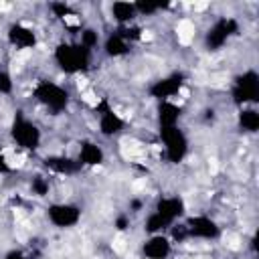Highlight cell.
Wrapping results in <instances>:
<instances>
[{
    "label": "cell",
    "mask_w": 259,
    "mask_h": 259,
    "mask_svg": "<svg viewBox=\"0 0 259 259\" xmlns=\"http://www.w3.org/2000/svg\"><path fill=\"white\" fill-rule=\"evenodd\" d=\"M4 259H24V253H22L20 249H10V251L4 255Z\"/></svg>",
    "instance_id": "26"
},
{
    "label": "cell",
    "mask_w": 259,
    "mask_h": 259,
    "mask_svg": "<svg viewBox=\"0 0 259 259\" xmlns=\"http://www.w3.org/2000/svg\"><path fill=\"white\" fill-rule=\"evenodd\" d=\"M8 42L16 49V51H26V49H32L36 45V34L32 28H28L26 24H12L8 28Z\"/></svg>",
    "instance_id": "13"
},
{
    "label": "cell",
    "mask_w": 259,
    "mask_h": 259,
    "mask_svg": "<svg viewBox=\"0 0 259 259\" xmlns=\"http://www.w3.org/2000/svg\"><path fill=\"white\" fill-rule=\"evenodd\" d=\"M130 227V217L127 214H119L117 219H115V229L117 231H125Z\"/></svg>",
    "instance_id": "25"
},
{
    "label": "cell",
    "mask_w": 259,
    "mask_h": 259,
    "mask_svg": "<svg viewBox=\"0 0 259 259\" xmlns=\"http://www.w3.org/2000/svg\"><path fill=\"white\" fill-rule=\"evenodd\" d=\"M34 97L38 99L40 105H45L53 115L61 113L67 109L69 105V91L55 83V81H40L36 87H34Z\"/></svg>",
    "instance_id": "2"
},
{
    "label": "cell",
    "mask_w": 259,
    "mask_h": 259,
    "mask_svg": "<svg viewBox=\"0 0 259 259\" xmlns=\"http://www.w3.org/2000/svg\"><path fill=\"white\" fill-rule=\"evenodd\" d=\"M164 229H170V225H168L156 210H152V212L146 217V221H144V231H146L148 235H158V233H164Z\"/></svg>",
    "instance_id": "20"
},
{
    "label": "cell",
    "mask_w": 259,
    "mask_h": 259,
    "mask_svg": "<svg viewBox=\"0 0 259 259\" xmlns=\"http://www.w3.org/2000/svg\"><path fill=\"white\" fill-rule=\"evenodd\" d=\"M103 160H105V152H103V148H101L97 142L87 140V142H83V144L79 146L77 162H79L81 166H89V168H93V166L103 164Z\"/></svg>",
    "instance_id": "14"
},
{
    "label": "cell",
    "mask_w": 259,
    "mask_h": 259,
    "mask_svg": "<svg viewBox=\"0 0 259 259\" xmlns=\"http://www.w3.org/2000/svg\"><path fill=\"white\" fill-rule=\"evenodd\" d=\"M47 219L57 229H71L79 225L81 208L73 202H53L47 208Z\"/></svg>",
    "instance_id": "6"
},
{
    "label": "cell",
    "mask_w": 259,
    "mask_h": 259,
    "mask_svg": "<svg viewBox=\"0 0 259 259\" xmlns=\"http://www.w3.org/2000/svg\"><path fill=\"white\" fill-rule=\"evenodd\" d=\"M103 51H105V55H109V57H121V55L130 53V40H127L125 32L117 30V32L109 34V36L105 38V42H103Z\"/></svg>",
    "instance_id": "17"
},
{
    "label": "cell",
    "mask_w": 259,
    "mask_h": 259,
    "mask_svg": "<svg viewBox=\"0 0 259 259\" xmlns=\"http://www.w3.org/2000/svg\"><path fill=\"white\" fill-rule=\"evenodd\" d=\"M8 172H12V164L6 158V154L0 150V174H8Z\"/></svg>",
    "instance_id": "24"
},
{
    "label": "cell",
    "mask_w": 259,
    "mask_h": 259,
    "mask_svg": "<svg viewBox=\"0 0 259 259\" xmlns=\"http://www.w3.org/2000/svg\"><path fill=\"white\" fill-rule=\"evenodd\" d=\"M239 125L243 132L255 134L259 130V113L255 107H241L239 109Z\"/></svg>",
    "instance_id": "19"
},
{
    "label": "cell",
    "mask_w": 259,
    "mask_h": 259,
    "mask_svg": "<svg viewBox=\"0 0 259 259\" xmlns=\"http://www.w3.org/2000/svg\"><path fill=\"white\" fill-rule=\"evenodd\" d=\"M55 63L69 75L83 73L91 63V53L83 49L79 42H61L55 49Z\"/></svg>",
    "instance_id": "1"
},
{
    "label": "cell",
    "mask_w": 259,
    "mask_h": 259,
    "mask_svg": "<svg viewBox=\"0 0 259 259\" xmlns=\"http://www.w3.org/2000/svg\"><path fill=\"white\" fill-rule=\"evenodd\" d=\"M30 192H32L34 196H38V198L47 196V194L51 192V180H49L47 176H42V174L32 176V180H30Z\"/></svg>",
    "instance_id": "21"
},
{
    "label": "cell",
    "mask_w": 259,
    "mask_h": 259,
    "mask_svg": "<svg viewBox=\"0 0 259 259\" xmlns=\"http://www.w3.org/2000/svg\"><path fill=\"white\" fill-rule=\"evenodd\" d=\"M45 164L49 170H53L55 174H63V176H71L83 168L77 162V158H69V156H49Z\"/></svg>",
    "instance_id": "15"
},
{
    "label": "cell",
    "mask_w": 259,
    "mask_h": 259,
    "mask_svg": "<svg viewBox=\"0 0 259 259\" xmlns=\"http://www.w3.org/2000/svg\"><path fill=\"white\" fill-rule=\"evenodd\" d=\"M237 30H239V24H237V20L235 18H219L210 28H208V32H206V38H204V42H206V49L208 51H219V49H223L225 45H227V40L233 36V34H237Z\"/></svg>",
    "instance_id": "8"
},
{
    "label": "cell",
    "mask_w": 259,
    "mask_h": 259,
    "mask_svg": "<svg viewBox=\"0 0 259 259\" xmlns=\"http://www.w3.org/2000/svg\"><path fill=\"white\" fill-rule=\"evenodd\" d=\"M79 45L91 53L99 45V32L95 28H83L81 34H79Z\"/></svg>",
    "instance_id": "22"
},
{
    "label": "cell",
    "mask_w": 259,
    "mask_h": 259,
    "mask_svg": "<svg viewBox=\"0 0 259 259\" xmlns=\"http://www.w3.org/2000/svg\"><path fill=\"white\" fill-rule=\"evenodd\" d=\"M10 136H12V142L16 144V148L26 150V152H34L42 142V134H40L38 125L32 123L30 119L22 117V115H18L14 119Z\"/></svg>",
    "instance_id": "4"
},
{
    "label": "cell",
    "mask_w": 259,
    "mask_h": 259,
    "mask_svg": "<svg viewBox=\"0 0 259 259\" xmlns=\"http://www.w3.org/2000/svg\"><path fill=\"white\" fill-rule=\"evenodd\" d=\"M111 16H113L119 24H127V22H132L138 14H136L134 2H113V4H111Z\"/></svg>",
    "instance_id": "18"
},
{
    "label": "cell",
    "mask_w": 259,
    "mask_h": 259,
    "mask_svg": "<svg viewBox=\"0 0 259 259\" xmlns=\"http://www.w3.org/2000/svg\"><path fill=\"white\" fill-rule=\"evenodd\" d=\"M180 115H182V111L176 105V101H160V105H158V123H160V130L162 127H174V125H178Z\"/></svg>",
    "instance_id": "16"
},
{
    "label": "cell",
    "mask_w": 259,
    "mask_h": 259,
    "mask_svg": "<svg viewBox=\"0 0 259 259\" xmlns=\"http://www.w3.org/2000/svg\"><path fill=\"white\" fill-rule=\"evenodd\" d=\"M160 140L164 144V154H166L168 162L180 164L186 158V154H188V138H186V134L182 132L180 125L162 127L160 130Z\"/></svg>",
    "instance_id": "3"
},
{
    "label": "cell",
    "mask_w": 259,
    "mask_h": 259,
    "mask_svg": "<svg viewBox=\"0 0 259 259\" xmlns=\"http://www.w3.org/2000/svg\"><path fill=\"white\" fill-rule=\"evenodd\" d=\"M123 125H125V121H123V117H121L115 109H111L109 105L99 107L97 127H99V134H101L103 138H113V136H117V134L123 130Z\"/></svg>",
    "instance_id": "11"
},
{
    "label": "cell",
    "mask_w": 259,
    "mask_h": 259,
    "mask_svg": "<svg viewBox=\"0 0 259 259\" xmlns=\"http://www.w3.org/2000/svg\"><path fill=\"white\" fill-rule=\"evenodd\" d=\"M188 237L190 239H198V241H214L221 237V227L214 219H210L208 214H194L188 217V221L184 223Z\"/></svg>",
    "instance_id": "7"
},
{
    "label": "cell",
    "mask_w": 259,
    "mask_h": 259,
    "mask_svg": "<svg viewBox=\"0 0 259 259\" xmlns=\"http://www.w3.org/2000/svg\"><path fill=\"white\" fill-rule=\"evenodd\" d=\"M170 253H172V241L164 233L150 235L142 243V255L146 259H168Z\"/></svg>",
    "instance_id": "10"
},
{
    "label": "cell",
    "mask_w": 259,
    "mask_h": 259,
    "mask_svg": "<svg viewBox=\"0 0 259 259\" xmlns=\"http://www.w3.org/2000/svg\"><path fill=\"white\" fill-rule=\"evenodd\" d=\"M168 225H174L186 210L184 206V200L180 196H162L158 202H156V208H154Z\"/></svg>",
    "instance_id": "12"
},
{
    "label": "cell",
    "mask_w": 259,
    "mask_h": 259,
    "mask_svg": "<svg viewBox=\"0 0 259 259\" xmlns=\"http://www.w3.org/2000/svg\"><path fill=\"white\" fill-rule=\"evenodd\" d=\"M182 85H184V77L180 73H172L168 77L154 81L150 87V95L158 101H174V97L180 93Z\"/></svg>",
    "instance_id": "9"
},
{
    "label": "cell",
    "mask_w": 259,
    "mask_h": 259,
    "mask_svg": "<svg viewBox=\"0 0 259 259\" xmlns=\"http://www.w3.org/2000/svg\"><path fill=\"white\" fill-rule=\"evenodd\" d=\"M14 91V81L8 71H0V95H10Z\"/></svg>",
    "instance_id": "23"
},
{
    "label": "cell",
    "mask_w": 259,
    "mask_h": 259,
    "mask_svg": "<svg viewBox=\"0 0 259 259\" xmlns=\"http://www.w3.org/2000/svg\"><path fill=\"white\" fill-rule=\"evenodd\" d=\"M257 97H259V75H257V71L249 69L235 79L233 101L239 107H247L249 103H255Z\"/></svg>",
    "instance_id": "5"
}]
</instances>
